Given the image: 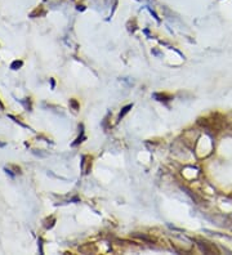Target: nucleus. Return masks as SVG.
Here are the masks:
<instances>
[{
    "label": "nucleus",
    "instance_id": "obj_1",
    "mask_svg": "<svg viewBox=\"0 0 232 255\" xmlns=\"http://www.w3.org/2000/svg\"><path fill=\"white\" fill-rule=\"evenodd\" d=\"M197 245H199L200 250L204 251L205 254H214V253L218 254V250L215 249V246H213L212 244L206 242V241H197Z\"/></svg>",
    "mask_w": 232,
    "mask_h": 255
},
{
    "label": "nucleus",
    "instance_id": "obj_2",
    "mask_svg": "<svg viewBox=\"0 0 232 255\" xmlns=\"http://www.w3.org/2000/svg\"><path fill=\"white\" fill-rule=\"evenodd\" d=\"M154 98H156V99L160 101V102H168V101L172 99V97H170V95L160 94V93H155V94H154Z\"/></svg>",
    "mask_w": 232,
    "mask_h": 255
},
{
    "label": "nucleus",
    "instance_id": "obj_3",
    "mask_svg": "<svg viewBox=\"0 0 232 255\" xmlns=\"http://www.w3.org/2000/svg\"><path fill=\"white\" fill-rule=\"evenodd\" d=\"M130 108H132V105H128V106H125V107L121 108V111H120V113H119V120H121V119L129 112Z\"/></svg>",
    "mask_w": 232,
    "mask_h": 255
},
{
    "label": "nucleus",
    "instance_id": "obj_4",
    "mask_svg": "<svg viewBox=\"0 0 232 255\" xmlns=\"http://www.w3.org/2000/svg\"><path fill=\"white\" fill-rule=\"evenodd\" d=\"M22 65H23L22 61H14V62L10 65V68H12V70H18V68L22 67Z\"/></svg>",
    "mask_w": 232,
    "mask_h": 255
},
{
    "label": "nucleus",
    "instance_id": "obj_5",
    "mask_svg": "<svg viewBox=\"0 0 232 255\" xmlns=\"http://www.w3.org/2000/svg\"><path fill=\"white\" fill-rule=\"evenodd\" d=\"M70 106L74 108L75 111H77L80 108V106H79V103H77V101L76 99H70Z\"/></svg>",
    "mask_w": 232,
    "mask_h": 255
},
{
    "label": "nucleus",
    "instance_id": "obj_6",
    "mask_svg": "<svg viewBox=\"0 0 232 255\" xmlns=\"http://www.w3.org/2000/svg\"><path fill=\"white\" fill-rule=\"evenodd\" d=\"M84 139H85V137H84V135H83V133H81V135H80V137L77 138V139L75 140V142L72 143V146H74V147H75V146H77V144H79V143H81Z\"/></svg>",
    "mask_w": 232,
    "mask_h": 255
},
{
    "label": "nucleus",
    "instance_id": "obj_7",
    "mask_svg": "<svg viewBox=\"0 0 232 255\" xmlns=\"http://www.w3.org/2000/svg\"><path fill=\"white\" fill-rule=\"evenodd\" d=\"M40 9H41V8H40ZM40 9H39V8H36V9L34 10V12L31 13L30 16H31V17H35L36 14H39V16H40V14H43V13H44V12H41V10H40Z\"/></svg>",
    "mask_w": 232,
    "mask_h": 255
},
{
    "label": "nucleus",
    "instance_id": "obj_8",
    "mask_svg": "<svg viewBox=\"0 0 232 255\" xmlns=\"http://www.w3.org/2000/svg\"><path fill=\"white\" fill-rule=\"evenodd\" d=\"M150 12H151V14H152V16H154V18H155V20H156V21H160V18H159V17H157V14H156V13H155V12H154V10H152V9H150Z\"/></svg>",
    "mask_w": 232,
    "mask_h": 255
},
{
    "label": "nucleus",
    "instance_id": "obj_9",
    "mask_svg": "<svg viewBox=\"0 0 232 255\" xmlns=\"http://www.w3.org/2000/svg\"><path fill=\"white\" fill-rule=\"evenodd\" d=\"M76 9H77V10H81V12H83V10L85 9V7H84V5H77Z\"/></svg>",
    "mask_w": 232,
    "mask_h": 255
},
{
    "label": "nucleus",
    "instance_id": "obj_10",
    "mask_svg": "<svg viewBox=\"0 0 232 255\" xmlns=\"http://www.w3.org/2000/svg\"><path fill=\"white\" fill-rule=\"evenodd\" d=\"M50 84H52V89H54L55 83H54V80H53V79H50Z\"/></svg>",
    "mask_w": 232,
    "mask_h": 255
},
{
    "label": "nucleus",
    "instance_id": "obj_11",
    "mask_svg": "<svg viewBox=\"0 0 232 255\" xmlns=\"http://www.w3.org/2000/svg\"><path fill=\"white\" fill-rule=\"evenodd\" d=\"M152 53H154V54H156V55H160L159 50H152Z\"/></svg>",
    "mask_w": 232,
    "mask_h": 255
}]
</instances>
